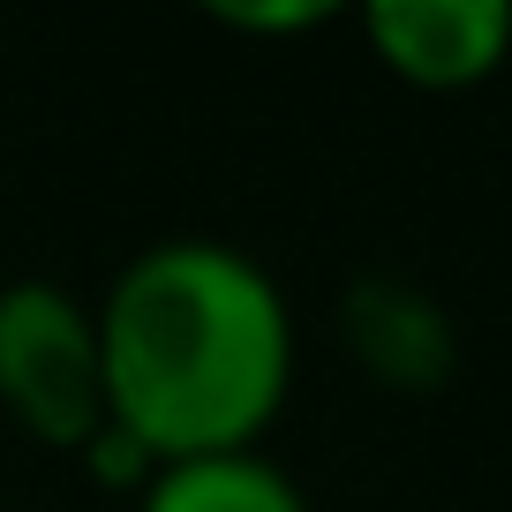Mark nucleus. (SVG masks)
<instances>
[{
  "label": "nucleus",
  "mask_w": 512,
  "mask_h": 512,
  "mask_svg": "<svg viewBox=\"0 0 512 512\" xmlns=\"http://www.w3.org/2000/svg\"><path fill=\"white\" fill-rule=\"evenodd\" d=\"M136 512H309V497L264 452H204V460L151 467Z\"/></svg>",
  "instance_id": "obj_4"
},
{
  "label": "nucleus",
  "mask_w": 512,
  "mask_h": 512,
  "mask_svg": "<svg viewBox=\"0 0 512 512\" xmlns=\"http://www.w3.org/2000/svg\"><path fill=\"white\" fill-rule=\"evenodd\" d=\"M0 407L23 437L61 452H98L106 422V354L98 309L61 279H8L0 287Z\"/></svg>",
  "instance_id": "obj_2"
},
{
  "label": "nucleus",
  "mask_w": 512,
  "mask_h": 512,
  "mask_svg": "<svg viewBox=\"0 0 512 512\" xmlns=\"http://www.w3.org/2000/svg\"><path fill=\"white\" fill-rule=\"evenodd\" d=\"M98 354L113 437L151 467L256 452L294 384V309L249 249L174 234L113 272Z\"/></svg>",
  "instance_id": "obj_1"
},
{
  "label": "nucleus",
  "mask_w": 512,
  "mask_h": 512,
  "mask_svg": "<svg viewBox=\"0 0 512 512\" xmlns=\"http://www.w3.org/2000/svg\"><path fill=\"white\" fill-rule=\"evenodd\" d=\"M362 38L415 91H467L505 68L512 8L505 0H369Z\"/></svg>",
  "instance_id": "obj_3"
},
{
  "label": "nucleus",
  "mask_w": 512,
  "mask_h": 512,
  "mask_svg": "<svg viewBox=\"0 0 512 512\" xmlns=\"http://www.w3.org/2000/svg\"><path fill=\"white\" fill-rule=\"evenodd\" d=\"M226 23H249V31H302V23H324L332 8H219Z\"/></svg>",
  "instance_id": "obj_5"
}]
</instances>
